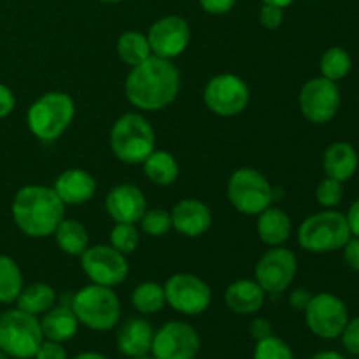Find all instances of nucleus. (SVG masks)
Here are the masks:
<instances>
[{
	"label": "nucleus",
	"mask_w": 359,
	"mask_h": 359,
	"mask_svg": "<svg viewBox=\"0 0 359 359\" xmlns=\"http://www.w3.org/2000/svg\"><path fill=\"white\" fill-rule=\"evenodd\" d=\"M181 91V72L172 60L151 55L132 67L125 81L130 104L144 112H158L175 102Z\"/></svg>",
	"instance_id": "nucleus-1"
},
{
	"label": "nucleus",
	"mask_w": 359,
	"mask_h": 359,
	"mask_svg": "<svg viewBox=\"0 0 359 359\" xmlns=\"http://www.w3.org/2000/svg\"><path fill=\"white\" fill-rule=\"evenodd\" d=\"M65 207L53 188L30 184L18 189L11 203V214L23 235L48 238L65 217Z\"/></svg>",
	"instance_id": "nucleus-2"
},
{
	"label": "nucleus",
	"mask_w": 359,
	"mask_h": 359,
	"mask_svg": "<svg viewBox=\"0 0 359 359\" xmlns=\"http://www.w3.org/2000/svg\"><path fill=\"white\" fill-rule=\"evenodd\" d=\"M112 154L125 165H142L156 149V133L153 125L139 112L119 116L109 133Z\"/></svg>",
	"instance_id": "nucleus-3"
},
{
	"label": "nucleus",
	"mask_w": 359,
	"mask_h": 359,
	"mask_svg": "<svg viewBox=\"0 0 359 359\" xmlns=\"http://www.w3.org/2000/svg\"><path fill=\"white\" fill-rule=\"evenodd\" d=\"M79 325L91 332H111L121 319V302L114 287L90 283L74 293L70 302Z\"/></svg>",
	"instance_id": "nucleus-4"
},
{
	"label": "nucleus",
	"mask_w": 359,
	"mask_h": 359,
	"mask_svg": "<svg viewBox=\"0 0 359 359\" xmlns=\"http://www.w3.org/2000/svg\"><path fill=\"white\" fill-rule=\"evenodd\" d=\"M76 104L65 91H48L28 107L27 125L32 135L42 142L60 139L72 125Z\"/></svg>",
	"instance_id": "nucleus-5"
},
{
	"label": "nucleus",
	"mask_w": 359,
	"mask_h": 359,
	"mask_svg": "<svg viewBox=\"0 0 359 359\" xmlns=\"http://www.w3.org/2000/svg\"><path fill=\"white\" fill-rule=\"evenodd\" d=\"M353 237L346 214L335 209H325L305 217L298 226L297 241L304 251L312 255H328L340 251Z\"/></svg>",
	"instance_id": "nucleus-6"
},
{
	"label": "nucleus",
	"mask_w": 359,
	"mask_h": 359,
	"mask_svg": "<svg viewBox=\"0 0 359 359\" xmlns=\"http://www.w3.org/2000/svg\"><path fill=\"white\" fill-rule=\"evenodd\" d=\"M41 319L20 309H11L0 314V351L13 359H30L41 347Z\"/></svg>",
	"instance_id": "nucleus-7"
},
{
	"label": "nucleus",
	"mask_w": 359,
	"mask_h": 359,
	"mask_svg": "<svg viewBox=\"0 0 359 359\" xmlns=\"http://www.w3.org/2000/svg\"><path fill=\"white\" fill-rule=\"evenodd\" d=\"M226 195L237 212L244 216H258L273 203V188L269 179L251 167L237 168L230 175Z\"/></svg>",
	"instance_id": "nucleus-8"
},
{
	"label": "nucleus",
	"mask_w": 359,
	"mask_h": 359,
	"mask_svg": "<svg viewBox=\"0 0 359 359\" xmlns=\"http://www.w3.org/2000/svg\"><path fill=\"white\" fill-rule=\"evenodd\" d=\"M304 314L307 328L311 330L312 335L323 340L340 339L351 319L346 302L328 291L312 294Z\"/></svg>",
	"instance_id": "nucleus-9"
},
{
	"label": "nucleus",
	"mask_w": 359,
	"mask_h": 359,
	"mask_svg": "<svg viewBox=\"0 0 359 359\" xmlns=\"http://www.w3.org/2000/svg\"><path fill=\"white\" fill-rule=\"evenodd\" d=\"M207 109L221 118L242 114L251 102V90L242 77L235 74H217L203 88Z\"/></svg>",
	"instance_id": "nucleus-10"
},
{
	"label": "nucleus",
	"mask_w": 359,
	"mask_h": 359,
	"mask_svg": "<svg viewBox=\"0 0 359 359\" xmlns=\"http://www.w3.org/2000/svg\"><path fill=\"white\" fill-rule=\"evenodd\" d=\"M163 287L168 307L182 316L203 314L212 302L210 286L195 273H174L168 277Z\"/></svg>",
	"instance_id": "nucleus-11"
},
{
	"label": "nucleus",
	"mask_w": 359,
	"mask_h": 359,
	"mask_svg": "<svg viewBox=\"0 0 359 359\" xmlns=\"http://www.w3.org/2000/svg\"><path fill=\"white\" fill-rule=\"evenodd\" d=\"M342 97L339 84L326 77H312L302 86L298 107L302 116L312 125H328L340 111Z\"/></svg>",
	"instance_id": "nucleus-12"
},
{
	"label": "nucleus",
	"mask_w": 359,
	"mask_h": 359,
	"mask_svg": "<svg viewBox=\"0 0 359 359\" xmlns=\"http://www.w3.org/2000/svg\"><path fill=\"white\" fill-rule=\"evenodd\" d=\"M81 258V269L90 283L116 287L128 279L130 265L125 255L116 251L111 244L90 245Z\"/></svg>",
	"instance_id": "nucleus-13"
},
{
	"label": "nucleus",
	"mask_w": 359,
	"mask_h": 359,
	"mask_svg": "<svg viewBox=\"0 0 359 359\" xmlns=\"http://www.w3.org/2000/svg\"><path fill=\"white\" fill-rule=\"evenodd\" d=\"M297 272V255L284 245H277L259 256L255 266V280L266 294H280L293 284Z\"/></svg>",
	"instance_id": "nucleus-14"
},
{
	"label": "nucleus",
	"mask_w": 359,
	"mask_h": 359,
	"mask_svg": "<svg viewBox=\"0 0 359 359\" xmlns=\"http://www.w3.org/2000/svg\"><path fill=\"white\" fill-rule=\"evenodd\" d=\"M202 340L198 332L186 321H168L154 330L151 354L156 359H195Z\"/></svg>",
	"instance_id": "nucleus-15"
},
{
	"label": "nucleus",
	"mask_w": 359,
	"mask_h": 359,
	"mask_svg": "<svg viewBox=\"0 0 359 359\" xmlns=\"http://www.w3.org/2000/svg\"><path fill=\"white\" fill-rule=\"evenodd\" d=\"M151 53L165 60H174L188 49L191 42V28L182 16L170 14L160 18L147 32Z\"/></svg>",
	"instance_id": "nucleus-16"
},
{
	"label": "nucleus",
	"mask_w": 359,
	"mask_h": 359,
	"mask_svg": "<svg viewBox=\"0 0 359 359\" xmlns=\"http://www.w3.org/2000/svg\"><path fill=\"white\" fill-rule=\"evenodd\" d=\"M146 209V195L135 184H118L105 196V210L114 223L139 224Z\"/></svg>",
	"instance_id": "nucleus-17"
},
{
	"label": "nucleus",
	"mask_w": 359,
	"mask_h": 359,
	"mask_svg": "<svg viewBox=\"0 0 359 359\" xmlns=\"http://www.w3.org/2000/svg\"><path fill=\"white\" fill-rule=\"evenodd\" d=\"M172 228L179 235L188 238H198L212 226V210L205 202L196 198H184L170 210Z\"/></svg>",
	"instance_id": "nucleus-18"
},
{
	"label": "nucleus",
	"mask_w": 359,
	"mask_h": 359,
	"mask_svg": "<svg viewBox=\"0 0 359 359\" xmlns=\"http://www.w3.org/2000/svg\"><path fill=\"white\" fill-rule=\"evenodd\" d=\"M53 189L65 205H83L95 196L97 181L88 170L69 168L56 177Z\"/></svg>",
	"instance_id": "nucleus-19"
},
{
	"label": "nucleus",
	"mask_w": 359,
	"mask_h": 359,
	"mask_svg": "<svg viewBox=\"0 0 359 359\" xmlns=\"http://www.w3.org/2000/svg\"><path fill=\"white\" fill-rule=\"evenodd\" d=\"M153 339L154 328L147 319L130 318L119 326L116 346L119 353L126 358L146 356V354H151Z\"/></svg>",
	"instance_id": "nucleus-20"
},
{
	"label": "nucleus",
	"mask_w": 359,
	"mask_h": 359,
	"mask_svg": "<svg viewBox=\"0 0 359 359\" xmlns=\"http://www.w3.org/2000/svg\"><path fill=\"white\" fill-rule=\"evenodd\" d=\"M266 300V293L255 279H237L224 291V304L238 316L258 314Z\"/></svg>",
	"instance_id": "nucleus-21"
},
{
	"label": "nucleus",
	"mask_w": 359,
	"mask_h": 359,
	"mask_svg": "<svg viewBox=\"0 0 359 359\" xmlns=\"http://www.w3.org/2000/svg\"><path fill=\"white\" fill-rule=\"evenodd\" d=\"M256 217H258L256 233L263 244H266L269 248H277L290 241L291 233H293V221L286 210L270 205Z\"/></svg>",
	"instance_id": "nucleus-22"
},
{
	"label": "nucleus",
	"mask_w": 359,
	"mask_h": 359,
	"mask_svg": "<svg viewBox=\"0 0 359 359\" xmlns=\"http://www.w3.org/2000/svg\"><path fill=\"white\" fill-rule=\"evenodd\" d=\"M359 167V154L356 147L349 142H333L326 147L323 156V170L326 177L347 182L353 179Z\"/></svg>",
	"instance_id": "nucleus-23"
},
{
	"label": "nucleus",
	"mask_w": 359,
	"mask_h": 359,
	"mask_svg": "<svg viewBox=\"0 0 359 359\" xmlns=\"http://www.w3.org/2000/svg\"><path fill=\"white\" fill-rule=\"evenodd\" d=\"M79 319L70 305H55L42 314L41 328L46 340L65 344L72 340L79 332Z\"/></svg>",
	"instance_id": "nucleus-24"
},
{
	"label": "nucleus",
	"mask_w": 359,
	"mask_h": 359,
	"mask_svg": "<svg viewBox=\"0 0 359 359\" xmlns=\"http://www.w3.org/2000/svg\"><path fill=\"white\" fill-rule=\"evenodd\" d=\"M53 237H55L60 251L69 256H81L90 248V233H88L86 226L72 217H63L62 223L56 226Z\"/></svg>",
	"instance_id": "nucleus-25"
},
{
	"label": "nucleus",
	"mask_w": 359,
	"mask_h": 359,
	"mask_svg": "<svg viewBox=\"0 0 359 359\" xmlns=\"http://www.w3.org/2000/svg\"><path fill=\"white\" fill-rule=\"evenodd\" d=\"M144 175L156 186H170L179 179V163L172 153L154 149L142 163Z\"/></svg>",
	"instance_id": "nucleus-26"
},
{
	"label": "nucleus",
	"mask_w": 359,
	"mask_h": 359,
	"mask_svg": "<svg viewBox=\"0 0 359 359\" xmlns=\"http://www.w3.org/2000/svg\"><path fill=\"white\" fill-rule=\"evenodd\" d=\"M14 304L20 311L39 318L56 305V290L46 283H34L21 290Z\"/></svg>",
	"instance_id": "nucleus-27"
},
{
	"label": "nucleus",
	"mask_w": 359,
	"mask_h": 359,
	"mask_svg": "<svg viewBox=\"0 0 359 359\" xmlns=\"http://www.w3.org/2000/svg\"><path fill=\"white\" fill-rule=\"evenodd\" d=\"M116 53H118L119 60L125 65H128L130 69L139 65V63L146 62L153 55L151 53L149 41H147V35L135 30L125 32V34L119 35L118 44H116Z\"/></svg>",
	"instance_id": "nucleus-28"
},
{
	"label": "nucleus",
	"mask_w": 359,
	"mask_h": 359,
	"mask_svg": "<svg viewBox=\"0 0 359 359\" xmlns=\"http://www.w3.org/2000/svg\"><path fill=\"white\" fill-rule=\"evenodd\" d=\"M133 309L142 316H153L158 314L167 305V298H165V287L161 284L154 283V280H146L140 283L135 290L132 291L130 297Z\"/></svg>",
	"instance_id": "nucleus-29"
},
{
	"label": "nucleus",
	"mask_w": 359,
	"mask_h": 359,
	"mask_svg": "<svg viewBox=\"0 0 359 359\" xmlns=\"http://www.w3.org/2000/svg\"><path fill=\"white\" fill-rule=\"evenodd\" d=\"M319 70L321 76L326 79L339 83V81L346 79L353 70V58L347 49L340 48V46H333L323 53L321 60H319Z\"/></svg>",
	"instance_id": "nucleus-30"
},
{
	"label": "nucleus",
	"mask_w": 359,
	"mask_h": 359,
	"mask_svg": "<svg viewBox=\"0 0 359 359\" xmlns=\"http://www.w3.org/2000/svg\"><path fill=\"white\" fill-rule=\"evenodd\" d=\"M23 287L20 265L11 256L0 255V304H14Z\"/></svg>",
	"instance_id": "nucleus-31"
},
{
	"label": "nucleus",
	"mask_w": 359,
	"mask_h": 359,
	"mask_svg": "<svg viewBox=\"0 0 359 359\" xmlns=\"http://www.w3.org/2000/svg\"><path fill=\"white\" fill-rule=\"evenodd\" d=\"M109 244L125 256L135 252L140 244V231L137 228V224L114 223L111 235H109Z\"/></svg>",
	"instance_id": "nucleus-32"
},
{
	"label": "nucleus",
	"mask_w": 359,
	"mask_h": 359,
	"mask_svg": "<svg viewBox=\"0 0 359 359\" xmlns=\"http://www.w3.org/2000/svg\"><path fill=\"white\" fill-rule=\"evenodd\" d=\"M139 224L142 233H146L147 237L160 238L172 230V216L168 210L161 207H153V209H146Z\"/></svg>",
	"instance_id": "nucleus-33"
},
{
	"label": "nucleus",
	"mask_w": 359,
	"mask_h": 359,
	"mask_svg": "<svg viewBox=\"0 0 359 359\" xmlns=\"http://www.w3.org/2000/svg\"><path fill=\"white\" fill-rule=\"evenodd\" d=\"M255 359H294V354L286 340L270 335L256 342Z\"/></svg>",
	"instance_id": "nucleus-34"
},
{
	"label": "nucleus",
	"mask_w": 359,
	"mask_h": 359,
	"mask_svg": "<svg viewBox=\"0 0 359 359\" xmlns=\"http://www.w3.org/2000/svg\"><path fill=\"white\" fill-rule=\"evenodd\" d=\"M344 200V182L325 177L316 186V202L325 209H335Z\"/></svg>",
	"instance_id": "nucleus-35"
},
{
	"label": "nucleus",
	"mask_w": 359,
	"mask_h": 359,
	"mask_svg": "<svg viewBox=\"0 0 359 359\" xmlns=\"http://www.w3.org/2000/svg\"><path fill=\"white\" fill-rule=\"evenodd\" d=\"M259 23L266 30H277L284 23V9L270 4H263L259 9Z\"/></svg>",
	"instance_id": "nucleus-36"
},
{
	"label": "nucleus",
	"mask_w": 359,
	"mask_h": 359,
	"mask_svg": "<svg viewBox=\"0 0 359 359\" xmlns=\"http://www.w3.org/2000/svg\"><path fill=\"white\" fill-rule=\"evenodd\" d=\"M340 339H342L344 349L349 354H353V356L359 358V316L354 319H349Z\"/></svg>",
	"instance_id": "nucleus-37"
},
{
	"label": "nucleus",
	"mask_w": 359,
	"mask_h": 359,
	"mask_svg": "<svg viewBox=\"0 0 359 359\" xmlns=\"http://www.w3.org/2000/svg\"><path fill=\"white\" fill-rule=\"evenodd\" d=\"M34 359H69L67 349L63 347V344L53 342V340H42L41 347L35 353Z\"/></svg>",
	"instance_id": "nucleus-38"
},
{
	"label": "nucleus",
	"mask_w": 359,
	"mask_h": 359,
	"mask_svg": "<svg viewBox=\"0 0 359 359\" xmlns=\"http://www.w3.org/2000/svg\"><path fill=\"white\" fill-rule=\"evenodd\" d=\"M344 262L354 272H359V237H351L342 248Z\"/></svg>",
	"instance_id": "nucleus-39"
},
{
	"label": "nucleus",
	"mask_w": 359,
	"mask_h": 359,
	"mask_svg": "<svg viewBox=\"0 0 359 359\" xmlns=\"http://www.w3.org/2000/svg\"><path fill=\"white\" fill-rule=\"evenodd\" d=\"M249 333H251L252 339L258 342V340H263V339H266V337L273 335V326L269 319L256 318V319H252L251 325H249Z\"/></svg>",
	"instance_id": "nucleus-40"
},
{
	"label": "nucleus",
	"mask_w": 359,
	"mask_h": 359,
	"mask_svg": "<svg viewBox=\"0 0 359 359\" xmlns=\"http://www.w3.org/2000/svg\"><path fill=\"white\" fill-rule=\"evenodd\" d=\"M202 9L209 14H226L235 7L237 0H198Z\"/></svg>",
	"instance_id": "nucleus-41"
},
{
	"label": "nucleus",
	"mask_w": 359,
	"mask_h": 359,
	"mask_svg": "<svg viewBox=\"0 0 359 359\" xmlns=\"http://www.w3.org/2000/svg\"><path fill=\"white\" fill-rule=\"evenodd\" d=\"M14 107H16V97H14L13 90L0 83V119L13 114Z\"/></svg>",
	"instance_id": "nucleus-42"
},
{
	"label": "nucleus",
	"mask_w": 359,
	"mask_h": 359,
	"mask_svg": "<svg viewBox=\"0 0 359 359\" xmlns=\"http://www.w3.org/2000/svg\"><path fill=\"white\" fill-rule=\"evenodd\" d=\"M311 298L312 294L309 293L307 290H302L300 287V290H294L293 293L290 294V305L294 309V311L304 312L305 307L309 305V302H311Z\"/></svg>",
	"instance_id": "nucleus-43"
},
{
	"label": "nucleus",
	"mask_w": 359,
	"mask_h": 359,
	"mask_svg": "<svg viewBox=\"0 0 359 359\" xmlns=\"http://www.w3.org/2000/svg\"><path fill=\"white\" fill-rule=\"evenodd\" d=\"M347 224H349V230L353 237H359V196L351 203L349 210L346 214Z\"/></svg>",
	"instance_id": "nucleus-44"
},
{
	"label": "nucleus",
	"mask_w": 359,
	"mask_h": 359,
	"mask_svg": "<svg viewBox=\"0 0 359 359\" xmlns=\"http://www.w3.org/2000/svg\"><path fill=\"white\" fill-rule=\"evenodd\" d=\"M311 359H347L344 354H340L339 351H319L316 353Z\"/></svg>",
	"instance_id": "nucleus-45"
},
{
	"label": "nucleus",
	"mask_w": 359,
	"mask_h": 359,
	"mask_svg": "<svg viewBox=\"0 0 359 359\" xmlns=\"http://www.w3.org/2000/svg\"><path fill=\"white\" fill-rule=\"evenodd\" d=\"M72 359H107V358L100 353H95V351H86V353L77 354V356H74Z\"/></svg>",
	"instance_id": "nucleus-46"
},
{
	"label": "nucleus",
	"mask_w": 359,
	"mask_h": 359,
	"mask_svg": "<svg viewBox=\"0 0 359 359\" xmlns=\"http://www.w3.org/2000/svg\"><path fill=\"white\" fill-rule=\"evenodd\" d=\"M263 4H270V6H277V7H283V9H286V7H290L291 4L294 2V0H262Z\"/></svg>",
	"instance_id": "nucleus-47"
},
{
	"label": "nucleus",
	"mask_w": 359,
	"mask_h": 359,
	"mask_svg": "<svg viewBox=\"0 0 359 359\" xmlns=\"http://www.w3.org/2000/svg\"><path fill=\"white\" fill-rule=\"evenodd\" d=\"M128 359H156L153 354H146V356H137V358H128Z\"/></svg>",
	"instance_id": "nucleus-48"
},
{
	"label": "nucleus",
	"mask_w": 359,
	"mask_h": 359,
	"mask_svg": "<svg viewBox=\"0 0 359 359\" xmlns=\"http://www.w3.org/2000/svg\"><path fill=\"white\" fill-rule=\"evenodd\" d=\"M98 2H102V4H118V2H123V0H98Z\"/></svg>",
	"instance_id": "nucleus-49"
},
{
	"label": "nucleus",
	"mask_w": 359,
	"mask_h": 359,
	"mask_svg": "<svg viewBox=\"0 0 359 359\" xmlns=\"http://www.w3.org/2000/svg\"><path fill=\"white\" fill-rule=\"evenodd\" d=\"M0 359H9V356H7V354L4 353V351H0Z\"/></svg>",
	"instance_id": "nucleus-50"
},
{
	"label": "nucleus",
	"mask_w": 359,
	"mask_h": 359,
	"mask_svg": "<svg viewBox=\"0 0 359 359\" xmlns=\"http://www.w3.org/2000/svg\"><path fill=\"white\" fill-rule=\"evenodd\" d=\"M358 105H359V95H358Z\"/></svg>",
	"instance_id": "nucleus-51"
},
{
	"label": "nucleus",
	"mask_w": 359,
	"mask_h": 359,
	"mask_svg": "<svg viewBox=\"0 0 359 359\" xmlns=\"http://www.w3.org/2000/svg\"><path fill=\"white\" fill-rule=\"evenodd\" d=\"M30 359H34V358H30Z\"/></svg>",
	"instance_id": "nucleus-52"
}]
</instances>
